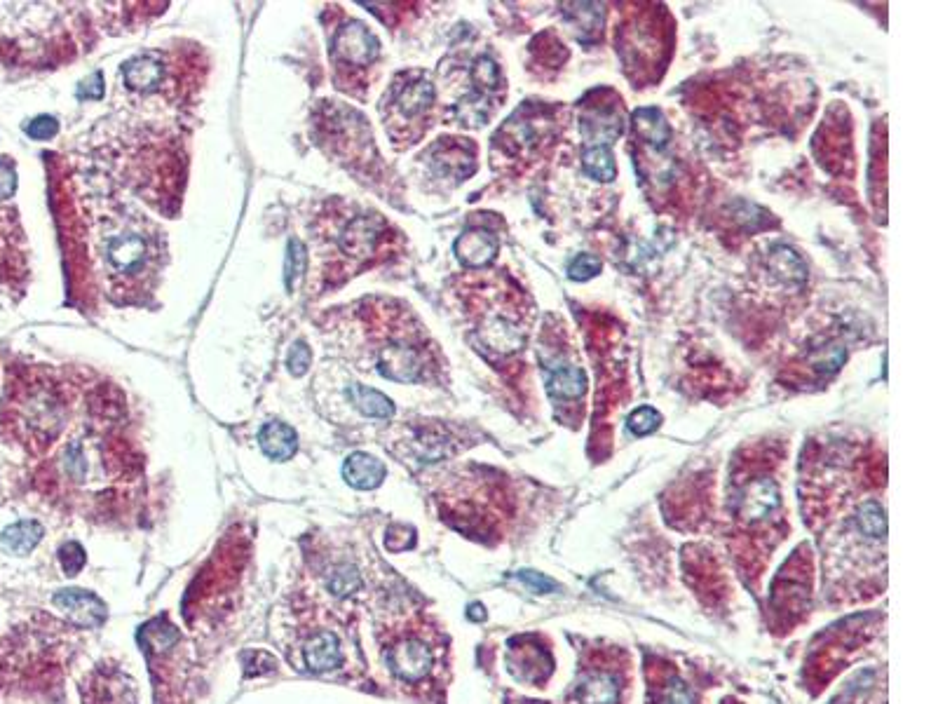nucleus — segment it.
Segmentation results:
<instances>
[{"label":"nucleus","mask_w":938,"mask_h":704,"mask_svg":"<svg viewBox=\"0 0 938 704\" xmlns=\"http://www.w3.org/2000/svg\"><path fill=\"white\" fill-rule=\"evenodd\" d=\"M779 484L770 475L744 479L732 493V514L739 524L758 526L779 510Z\"/></svg>","instance_id":"f257e3e1"},{"label":"nucleus","mask_w":938,"mask_h":704,"mask_svg":"<svg viewBox=\"0 0 938 704\" xmlns=\"http://www.w3.org/2000/svg\"><path fill=\"white\" fill-rule=\"evenodd\" d=\"M427 360L423 348L406 338H392L378 352V371L397 383H416L425 378Z\"/></svg>","instance_id":"f03ea898"},{"label":"nucleus","mask_w":938,"mask_h":704,"mask_svg":"<svg viewBox=\"0 0 938 704\" xmlns=\"http://www.w3.org/2000/svg\"><path fill=\"white\" fill-rule=\"evenodd\" d=\"M434 665V655L430 643L420 636H404L397 643H392L387 651V667L397 679L406 683L423 681Z\"/></svg>","instance_id":"7ed1b4c3"},{"label":"nucleus","mask_w":938,"mask_h":704,"mask_svg":"<svg viewBox=\"0 0 938 704\" xmlns=\"http://www.w3.org/2000/svg\"><path fill=\"white\" fill-rule=\"evenodd\" d=\"M622 690L620 669L591 665L580 672L573 700L575 704H620Z\"/></svg>","instance_id":"20e7f679"},{"label":"nucleus","mask_w":938,"mask_h":704,"mask_svg":"<svg viewBox=\"0 0 938 704\" xmlns=\"http://www.w3.org/2000/svg\"><path fill=\"white\" fill-rule=\"evenodd\" d=\"M378 38L362 22H350L333 36L331 52L343 66H369L378 57Z\"/></svg>","instance_id":"39448f33"},{"label":"nucleus","mask_w":938,"mask_h":704,"mask_svg":"<svg viewBox=\"0 0 938 704\" xmlns=\"http://www.w3.org/2000/svg\"><path fill=\"white\" fill-rule=\"evenodd\" d=\"M385 235V223L380 216H355L348 226L338 235V247L341 252L352 261H366L369 256L376 254Z\"/></svg>","instance_id":"423d86ee"},{"label":"nucleus","mask_w":938,"mask_h":704,"mask_svg":"<svg viewBox=\"0 0 938 704\" xmlns=\"http://www.w3.org/2000/svg\"><path fill=\"white\" fill-rule=\"evenodd\" d=\"M104 256L115 273L137 275L148 263V240L137 230L118 233L106 242Z\"/></svg>","instance_id":"0eeeda50"},{"label":"nucleus","mask_w":938,"mask_h":704,"mask_svg":"<svg viewBox=\"0 0 938 704\" xmlns=\"http://www.w3.org/2000/svg\"><path fill=\"white\" fill-rule=\"evenodd\" d=\"M479 336L486 348L500 352V355H514V352H519L523 345H526L528 338L526 329H523L519 322H514L512 317L500 313L486 315L484 320H481Z\"/></svg>","instance_id":"6e6552de"},{"label":"nucleus","mask_w":938,"mask_h":704,"mask_svg":"<svg viewBox=\"0 0 938 704\" xmlns=\"http://www.w3.org/2000/svg\"><path fill=\"white\" fill-rule=\"evenodd\" d=\"M54 606L61 608L80 627H101L106 622V604L97 594L85 590H59L54 594Z\"/></svg>","instance_id":"1a4fd4ad"},{"label":"nucleus","mask_w":938,"mask_h":704,"mask_svg":"<svg viewBox=\"0 0 938 704\" xmlns=\"http://www.w3.org/2000/svg\"><path fill=\"white\" fill-rule=\"evenodd\" d=\"M453 249L465 268H486L498 256L500 240L486 228H469L455 240Z\"/></svg>","instance_id":"9d476101"},{"label":"nucleus","mask_w":938,"mask_h":704,"mask_svg":"<svg viewBox=\"0 0 938 704\" xmlns=\"http://www.w3.org/2000/svg\"><path fill=\"white\" fill-rule=\"evenodd\" d=\"M631 130H634V137L645 148H650L652 153H664L671 141V127L666 123L664 113L652 106L634 111V115H631Z\"/></svg>","instance_id":"9b49d317"},{"label":"nucleus","mask_w":938,"mask_h":704,"mask_svg":"<svg viewBox=\"0 0 938 704\" xmlns=\"http://www.w3.org/2000/svg\"><path fill=\"white\" fill-rule=\"evenodd\" d=\"M622 113L613 106L591 108L582 115V137L589 146H610L622 134Z\"/></svg>","instance_id":"f8f14e48"},{"label":"nucleus","mask_w":938,"mask_h":704,"mask_svg":"<svg viewBox=\"0 0 938 704\" xmlns=\"http://www.w3.org/2000/svg\"><path fill=\"white\" fill-rule=\"evenodd\" d=\"M385 475H387V467L383 460H378L376 456H371V453H364V451L352 453L343 465L345 482H348L352 489H359V491L376 489V486L383 484Z\"/></svg>","instance_id":"ddd939ff"},{"label":"nucleus","mask_w":938,"mask_h":704,"mask_svg":"<svg viewBox=\"0 0 938 704\" xmlns=\"http://www.w3.org/2000/svg\"><path fill=\"white\" fill-rule=\"evenodd\" d=\"M545 385L549 397L556 399V402H575L587 390V376L573 364H556V367L547 369Z\"/></svg>","instance_id":"4468645a"},{"label":"nucleus","mask_w":938,"mask_h":704,"mask_svg":"<svg viewBox=\"0 0 938 704\" xmlns=\"http://www.w3.org/2000/svg\"><path fill=\"white\" fill-rule=\"evenodd\" d=\"M303 660H305V667L315 674H324V672H331V669L341 667L343 653H341V643H338V636L331 632H319L317 636H312V639L308 641V646L303 648Z\"/></svg>","instance_id":"2eb2a0df"},{"label":"nucleus","mask_w":938,"mask_h":704,"mask_svg":"<svg viewBox=\"0 0 938 704\" xmlns=\"http://www.w3.org/2000/svg\"><path fill=\"white\" fill-rule=\"evenodd\" d=\"M767 270L774 280L788 284V287H802L807 282V263L788 245H774L767 252Z\"/></svg>","instance_id":"dca6fc26"},{"label":"nucleus","mask_w":938,"mask_h":704,"mask_svg":"<svg viewBox=\"0 0 938 704\" xmlns=\"http://www.w3.org/2000/svg\"><path fill=\"white\" fill-rule=\"evenodd\" d=\"M162 76H165V66L155 54H139L122 66V80L134 92L155 90L162 83Z\"/></svg>","instance_id":"f3484780"},{"label":"nucleus","mask_w":938,"mask_h":704,"mask_svg":"<svg viewBox=\"0 0 938 704\" xmlns=\"http://www.w3.org/2000/svg\"><path fill=\"white\" fill-rule=\"evenodd\" d=\"M434 104V85L427 78H411L394 90V108L404 118H418Z\"/></svg>","instance_id":"a211bd4d"},{"label":"nucleus","mask_w":938,"mask_h":704,"mask_svg":"<svg viewBox=\"0 0 938 704\" xmlns=\"http://www.w3.org/2000/svg\"><path fill=\"white\" fill-rule=\"evenodd\" d=\"M807 599H810V585L795 578L793 573L781 575L774 585L772 592V606L777 613H788V615H798L805 608Z\"/></svg>","instance_id":"6ab92c4d"},{"label":"nucleus","mask_w":938,"mask_h":704,"mask_svg":"<svg viewBox=\"0 0 938 704\" xmlns=\"http://www.w3.org/2000/svg\"><path fill=\"white\" fill-rule=\"evenodd\" d=\"M432 167L441 176H453V179H465L474 172V155L462 144H439L432 151Z\"/></svg>","instance_id":"aec40b11"},{"label":"nucleus","mask_w":938,"mask_h":704,"mask_svg":"<svg viewBox=\"0 0 938 704\" xmlns=\"http://www.w3.org/2000/svg\"><path fill=\"white\" fill-rule=\"evenodd\" d=\"M258 442H261V449L265 451V456L273 460H289L296 453L298 446V437L296 430L289 428L287 423H268L263 425V430L258 432Z\"/></svg>","instance_id":"412c9836"},{"label":"nucleus","mask_w":938,"mask_h":704,"mask_svg":"<svg viewBox=\"0 0 938 704\" xmlns=\"http://www.w3.org/2000/svg\"><path fill=\"white\" fill-rule=\"evenodd\" d=\"M43 533H45V528L40 526L38 521L24 519L5 528L0 540H3L5 550L17 554V557H24V554L36 550V545L43 540Z\"/></svg>","instance_id":"4be33fe9"},{"label":"nucleus","mask_w":938,"mask_h":704,"mask_svg":"<svg viewBox=\"0 0 938 704\" xmlns=\"http://www.w3.org/2000/svg\"><path fill=\"white\" fill-rule=\"evenodd\" d=\"M582 169L589 179L610 184L617 176L615 155L610 146H587V151L582 153Z\"/></svg>","instance_id":"5701e85b"},{"label":"nucleus","mask_w":938,"mask_h":704,"mask_svg":"<svg viewBox=\"0 0 938 704\" xmlns=\"http://www.w3.org/2000/svg\"><path fill=\"white\" fill-rule=\"evenodd\" d=\"M348 397H350L352 406L362 411L364 416L390 418L394 414L392 399H387L383 392H378L373 388H364V385H350Z\"/></svg>","instance_id":"b1692460"},{"label":"nucleus","mask_w":938,"mask_h":704,"mask_svg":"<svg viewBox=\"0 0 938 704\" xmlns=\"http://www.w3.org/2000/svg\"><path fill=\"white\" fill-rule=\"evenodd\" d=\"M854 524L856 528H859L861 536H866L870 540H885L887 536L885 507H882L878 500H866V503H861L859 510H856Z\"/></svg>","instance_id":"393cba45"},{"label":"nucleus","mask_w":938,"mask_h":704,"mask_svg":"<svg viewBox=\"0 0 938 704\" xmlns=\"http://www.w3.org/2000/svg\"><path fill=\"white\" fill-rule=\"evenodd\" d=\"M453 113L455 118H458V123L467 127H481L491 118V99H488L486 94L472 92L455 104Z\"/></svg>","instance_id":"a878e982"},{"label":"nucleus","mask_w":938,"mask_h":704,"mask_svg":"<svg viewBox=\"0 0 938 704\" xmlns=\"http://www.w3.org/2000/svg\"><path fill=\"white\" fill-rule=\"evenodd\" d=\"M845 357H847V350L842 348V345L828 343V345H821V348H814L810 352V357H807V364H810V369L814 371V374L831 376L842 367Z\"/></svg>","instance_id":"bb28decb"},{"label":"nucleus","mask_w":938,"mask_h":704,"mask_svg":"<svg viewBox=\"0 0 938 704\" xmlns=\"http://www.w3.org/2000/svg\"><path fill=\"white\" fill-rule=\"evenodd\" d=\"M472 83H474V92H479V94H493V92H498L500 90V85H502V76H500V69H498V64L493 62L491 57H488V54H484V57H479V59H474V64H472Z\"/></svg>","instance_id":"cd10ccee"},{"label":"nucleus","mask_w":938,"mask_h":704,"mask_svg":"<svg viewBox=\"0 0 938 704\" xmlns=\"http://www.w3.org/2000/svg\"><path fill=\"white\" fill-rule=\"evenodd\" d=\"M568 10L566 17L568 22L573 24V29L580 33V40L587 38L589 33H594L598 29V24L603 22V8H598L596 3H573Z\"/></svg>","instance_id":"c85d7f7f"},{"label":"nucleus","mask_w":938,"mask_h":704,"mask_svg":"<svg viewBox=\"0 0 938 704\" xmlns=\"http://www.w3.org/2000/svg\"><path fill=\"white\" fill-rule=\"evenodd\" d=\"M657 704H695V693L676 674H669L659 686Z\"/></svg>","instance_id":"c756f323"},{"label":"nucleus","mask_w":938,"mask_h":704,"mask_svg":"<svg viewBox=\"0 0 938 704\" xmlns=\"http://www.w3.org/2000/svg\"><path fill=\"white\" fill-rule=\"evenodd\" d=\"M659 425H662V414L652 409V406H641V409L631 411V416L627 418V428L634 437L652 435Z\"/></svg>","instance_id":"7c9ffc66"},{"label":"nucleus","mask_w":938,"mask_h":704,"mask_svg":"<svg viewBox=\"0 0 938 704\" xmlns=\"http://www.w3.org/2000/svg\"><path fill=\"white\" fill-rule=\"evenodd\" d=\"M362 585V578H359L355 566H338L333 568V573L329 575V590L336 594V597H350L352 592L359 590Z\"/></svg>","instance_id":"2f4dec72"},{"label":"nucleus","mask_w":938,"mask_h":704,"mask_svg":"<svg viewBox=\"0 0 938 704\" xmlns=\"http://www.w3.org/2000/svg\"><path fill=\"white\" fill-rule=\"evenodd\" d=\"M305 263H308V249H305L301 240H291L287 252V266H284V280H287L289 289L294 287L298 277L305 273Z\"/></svg>","instance_id":"473e14b6"},{"label":"nucleus","mask_w":938,"mask_h":704,"mask_svg":"<svg viewBox=\"0 0 938 704\" xmlns=\"http://www.w3.org/2000/svg\"><path fill=\"white\" fill-rule=\"evenodd\" d=\"M601 259H598V256L594 254H580V256H575L573 261H570V266H568V277L570 280H575V282H587L591 280V277H596L598 273H601Z\"/></svg>","instance_id":"72a5a7b5"},{"label":"nucleus","mask_w":938,"mask_h":704,"mask_svg":"<svg viewBox=\"0 0 938 704\" xmlns=\"http://www.w3.org/2000/svg\"><path fill=\"white\" fill-rule=\"evenodd\" d=\"M59 561L66 575H78L87 564V554L80 543H66L59 550Z\"/></svg>","instance_id":"f704fd0d"},{"label":"nucleus","mask_w":938,"mask_h":704,"mask_svg":"<svg viewBox=\"0 0 938 704\" xmlns=\"http://www.w3.org/2000/svg\"><path fill=\"white\" fill-rule=\"evenodd\" d=\"M24 130L31 139L47 141L59 132V123H57V118H52V115H38V118H33L31 123L24 127Z\"/></svg>","instance_id":"c9c22d12"},{"label":"nucleus","mask_w":938,"mask_h":704,"mask_svg":"<svg viewBox=\"0 0 938 704\" xmlns=\"http://www.w3.org/2000/svg\"><path fill=\"white\" fill-rule=\"evenodd\" d=\"M17 191V172L10 158H0V200H8Z\"/></svg>","instance_id":"e433bc0d"},{"label":"nucleus","mask_w":938,"mask_h":704,"mask_svg":"<svg viewBox=\"0 0 938 704\" xmlns=\"http://www.w3.org/2000/svg\"><path fill=\"white\" fill-rule=\"evenodd\" d=\"M310 360H312V355H310V348L305 343H294V348L289 350V369H291V374L294 376H303L305 371H308L310 367Z\"/></svg>","instance_id":"4c0bfd02"},{"label":"nucleus","mask_w":938,"mask_h":704,"mask_svg":"<svg viewBox=\"0 0 938 704\" xmlns=\"http://www.w3.org/2000/svg\"><path fill=\"white\" fill-rule=\"evenodd\" d=\"M519 578H521V582H526L528 587H533V590L540 592V594H547V592H556V590H559V585H556V582H554L552 578H545V575H540V573H535V571H521Z\"/></svg>","instance_id":"58836bf2"},{"label":"nucleus","mask_w":938,"mask_h":704,"mask_svg":"<svg viewBox=\"0 0 938 704\" xmlns=\"http://www.w3.org/2000/svg\"><path fill=\"white\" fill-rule=\"evenodd\" d=\"M78 94H80V97H87V99H101V97H104V76H101L99 71H94L92 76L87 78L83 85H80Z\"/></svg>","instance_id":"ea45409f"},{"label":"nucleus","mask_w":938,"mask_h":704,"mask_svg":"<svg viewBox=\"0 0 938 704\" xmlns=\"http://www.w3.org/2000/svg\"><path fill=\"white\" fill-rule=\"evenodd\" d=\"M481 611V606H472V613H469V618H474V620H484V613H479Z\"/></svg>","instance_id":"a19ab883"}]
</instances>
